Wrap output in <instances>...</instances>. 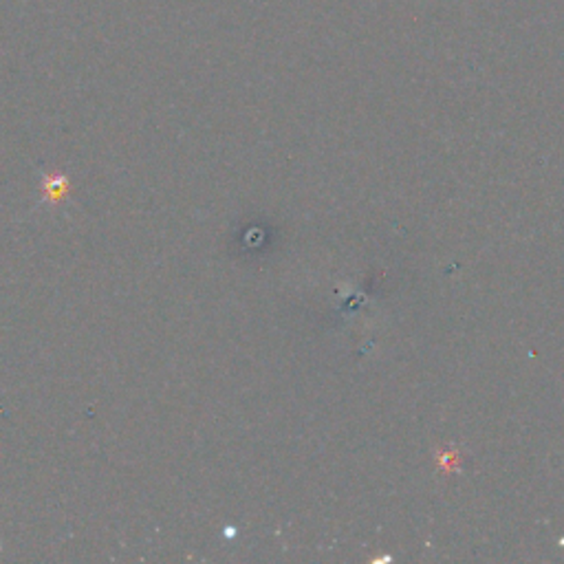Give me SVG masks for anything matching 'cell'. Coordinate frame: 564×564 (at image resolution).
I'll use <instances>...</instances> for the list:
<instances>
[{"instance_id":"6da1fadb","label":"cell","mask_w":564,"mask_h":564,"mask_svg":"<svg viewBox=\"0 0 564 564\" xmlns=\"http://www.w3.org/2000/svg\"><path fill=\"white\" fill-rule=\"evenodd\" d=\"M47 192L51 194V197H56V198L65 197V192H66V183L62 182V179H58V182H53V183H47Z\"/></svg>"}]
</instances>
